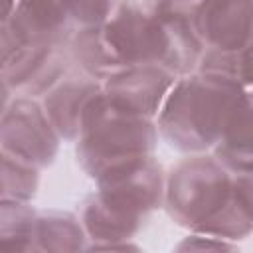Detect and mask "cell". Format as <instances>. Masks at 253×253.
Here are the masks:
<instances>
[{
	"label": "cell",
	"mask_w": 253,
	"mask_h": 253,
	"mask_svg": "<svg viewBox=\"0 0 253 253\" xmlns=\"http://www.w3.org/2000/svg\"><path fill=\"white\" fill-rule=\"evenodd\" d=\"M75 30L93 28L107 22L121 0H63Z\"/></svg>",
	"instance_id": "cell-17"
},
{
	"label": "cell",
	"mask_w": 253,
	"mask_h": 253,
	"mask_svg": "<svg viewBox=\"0 0 253 253\" xmlns=\"http://www.w3.org/2000/svg\"><path fill=\"white\" fill-rule=\"evenodd\" d=\"M103 93V81L95 79L93 75L77 69H73L43 97V109L47 117L51 119L53 126L57 128L63 142H75L83 119L91 107V103Z\"/></svg>",
	"instance_id": "cell-11"
},
{
	"label": "cell",
	"mask_w": 253,
	"mask_h": 253,
	"mask_svg": "<svg viewBox=\"0 0 253 253\" xmlns=\"http://www.w3.org/2000/svg\"><path fill=\"white\" fill-rule=\"evenodd\" d=\"M164 211L192 233L245 239L253 233V172H231L211 152L184 154L166 172Z\"/></svg>",
	"instance_id": "cell-1"
},
{
	"label": "cell",
	"mask_w": 253,
	"mask_h": 253,
	"mask_svg": "<svg viewBox=\"0 0 253 253\" xmlns=\"http://www.w3.org/2000/svg\"><path fill=\"white\" fill-rule=\"evenodd\" d=\"M158 140L156 119L125 113L101 93L91 103L73 144L77 164L91 180H97L111 168L156 154Z\"/></svg>",
	"instance_id": "cell-5"
},
{
	"label": "cell",
	"mask_w": 253,
	"mask_h": 253,
	"mask_svg": "<svg viewBox=\"0 0 253 253\" xmlns=\"http://www.w3.org/2000/svg\"><path fill=\"white\" fill-rule=\"evenodd\" d=\"M101 28L121 67L158 63L184 75L198 67L204 53L192 26L164 22L138 0H121Z\"/></svg>",
	"instance_id": "cell-4"
},
{
	"label": "cell",
	"mask_w": 253,
	"mask_h": 253,
	"mask_svg": "<svg viewBox=\"0 0 253 253\" xmlns=\"http://www.w3.org/2000/svg\"><path fill=\"white\" fill-rule=\"evenodd\" d=\"M61 142L63 138L47 117L42 99L14 95L2 107L0 152H8L45 170L55 162Z\"/></svg>",
	"instance_id": "cell-7"
},
{
	"label": "cell",
	"mask_w": 253,
	"mask_h": 253,
	"mask_svg": "<svg viewBox=\"0 0 253 253\" xmlns=\"http://www.w3.org/2000/svg\"><path fill=\"white\" fill-rule=\"evenodd\" d=\"M178 75L158 63L126 65L103 79L105 99L130 115L156 119Z\"/></svg>",
	"instance_id": "cell-8"
},
{
	"label": "cell",
	"mask_w": 253,
	"mask_h": 253,
	"mask_svg": "<svg viewBox=\"0 0 253 253\" xmlns=\"http://www.w3.org/2000/svg\"><path fill=\"white\" fill-rule=\"evenodd\" d=\"M71 69L73 59L67 45L24 43L2 34L0 79L4 91L42 99Z\"/></svg>",
	"instance_id": "cell-6"
},
{
	"label": "cell",
	"mask_w": 253,
	"mask_h": 253,
	"mask_svg": "<svg viewBox=\"0 0 253 253\" xmlns=\"http://www.w3.org/2000/svg\"><path fill=\"white\" fill-rule=\"evenodd\" d=\"M67 47H69L73 65L93 75L99 81L107 79L111 73L121 69V63L115 57L101 26L77 30Z\"/></svg>",
	"instance_id": "cell-14"
},
{
	"label": "cell",
	"mask_w": 253,
	"mask_h": 253,
	"mask_svg": "<svg viewBox=\"0 0 253 253\" xmlns=\"http://www.w3.org/2000/svg\"><path fill=\"white\" fill-rule=\"evenodd\" d=\"M237 73H239L241 83L249 91H253V32H251V38L247 40L245 47L237 53Z\"/></svg>",
	"instance_id": "cell-20"
},
{
	"label": "cell",
	"mask_w": 253,
	"mask_h": 253,
	"mask_svg": "<svg viewBox=\"0 0 253 253\" xmlns=\"http://www.w3.org/2000/svg\"><path fill=\"white\" fill-rule=\"evenodd\" d=\"M204 2L206 0H142V4L164 22L178 26H192V28Z\"/></svg>",
	"instance_id": "cell-18"
},
{
	"label": "cell",
	"mask_w": 253,
	"mask_h": 253,
	"mask_svg": "<svg viewBox=\"0 0 253 253\" xmlns=\"http://www.w3.org/2000/svg\"><path fill=\"white\" fill-rule=\"evenodd\" d=\"M166 172L156 154L121 164L95 180L79 210L91 249H138L130 243L164 208Z\"/></svg>",
	"instance_id": "cell-3"
},
{
	"label": "cell",
	"mask_w": 253,
	"mask_h": 253,
	"mask_svg": "<svg viewBox=\"0 0 253 253\" xmlns=\"http://www.w3.org/2000/svg\"><path fill=\"white\" fill-rule=\"evenodd\" d=\"M75 32L63 0H16L10 16L2 20V34L24 43L65 47Z\"/></svg>",
	"instance_id": "cell-9"
},
{
	"label": "cell",
	"mask_w": 253,
	"mask_h": 253,
	"mask_svg": "<svg viewBox=\"0 0 253 253\" xmlns=\"http://www.w3.org/2000/svg\"><path fill=\"white\" fill-rule=\"evenodd\" d=\"M194 28L204 51L237 55L253 32V0H206Z\"/></svg>",
	"instance_id": "cell-10"
},
{
	"label": "cell",
	"mask_w": 253,
	"mask_h": 253,
	"mask_svg": "<svg viewBox=\"0 0 253 253\" xmlns=\"http://www.w3.org/2000/svg\"><path fill=\"white\" fill-rule=\"evenodd\" d=\"M235 247H237L235 241L206 235V233H192V231L188 237L180 241V245H176V249H235Z\"/></svg>",
	"instance_id": "cell-19"
},
{
	"label": "cell",
	"mask_w": 253,
	"mask_h": 253,
	"mask_svg": "<svg viewBox=\"0 0 253 253\" xmlns=\"http://www.w3.org/2000/svg\"><path fill=\"white\" fill-rule=\"evenodd\" d=\"M249 89L237 73V55L204 51L198 67L178 75L158 117L160 138L182 154L210 152Z\"/></svg>",
	"instance_id": "cell-2"
},
{
	"label": "cell",
	"mask_w": 253,
	"mask_h": 253,
	"mask_svg": "<svg viewBox=\"0 0 253 253\" xmlns=\"http://www.w3.org/2000/svg\"><path fill=\"white\" fill-rule=\"evenodd\" d=\"M42 168L0 152V200H18L32 202L40 190Z\"/></svg>",
	"instance_id": "cell-16"
},
{
	"label": "cell",
	"mask_w": 253,
	"mask_h": 253,
	"mask_svg": "<svg viewBox=\"0 0 253 253\" xmlns=\"http://www.w3.org/2000/svg\"><path fill=\"white\" fill-rule=\"evenodd\" d=\"M210 152L231 172H253V91L235 107Z\"/></svg>",
	"instance_id": "cell-12"
},
{
	"label": "cell",
	"mask_w": 253,
	"mask_h": 253,
	"mask_svg": "<svg viewBox=\"0 0 253 253\" xmlns=\"http://www.w3.org/2000/svg\"><path fill=\"white\" fill-rule=\"evenodd\" d=\"M38 208L32 202L0 200V249L34 251Z\"/></svg>",
	"instance_id": "cell-15"
},
{
	"label": "cell",
	"mask_w": 253,
	"mask_h": 253,
	"mask_svg": "<svg viewBox=\"0 0 253 253\" xmlns=\"http://www.w3.org/2000/svg\"><path fill=\"white\" fill-rule=\"evenodd\" d=\"M89 237L77 213L65 210H38L34 251L40 253H69L87 251Z\"/></svg>",
	"instance_id": "cell-13"
}]
</instances>
